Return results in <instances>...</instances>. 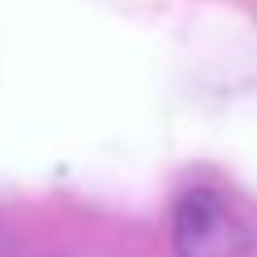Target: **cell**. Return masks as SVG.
<instances>
[{"mask_svg": "<svg viewBox=\"0 0 257 257\" xmlns=\"http://www.w3.org/2000/svg\"><path fill=\"white\" fill-rule=\"evenodd\" d=\"M172 253L176 257H248L253 227L214 189H184L172 206Z\"/></svg>", "mask_w": 257, "mask_h": 257, "instance_id": "cell-1", "label": "cell"}]
</instances>
